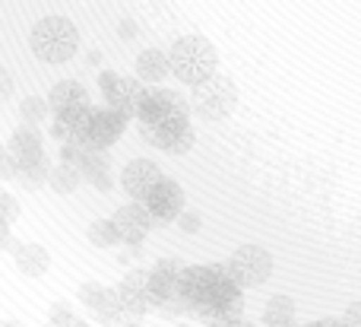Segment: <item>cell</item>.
<instances>
[{
  "instance_id": "cell-24",
  "label": "cell",
  "mask_w": 361,
  "mask_h": 327,
  "mask_svg": "<svg viewBox=\"0 0 361 327\" xmlns=\"http://www.w3.org/2000/svg\"><path fill=\"white\" fill-rule=\"evenodd\" d=\"M19 213H23V210H19L16 197H10L6 191H0V222H6V226H10V222L19 220Z\"/></svg>"
},
{
  "instance_id": "cell-30",
  "label": "cell",
  "mask_w": 361,
  "mask_h": 327,
  "mask_svg": "<svg viewBox=\"0 0 361 327\" xmlns=\"http://www.w3.org/2000/svg\"><path fill=\"white\" fill-rule=\"evenodd\" d=\"M343 327H361V305H349V311H345V318H339Z\"/></svg>"
},
{
  "instance_id": "cell-27",
  "label": "cell",
  "mask_w": 361,
  "mask_h": 327,
  "mask_svg": "<svg viewBox=\"0 0 361 327\" xmlns=\"http://www.w3.org/2000/svg\"><path fill=\"white\" fill-rule=\"evenodd\" d=\"M16 178V162H13L10 153H0V182H13Z\"/></svg>"
},
{
  "instance_id": "cell-29",
  "label": "cell",
  "mask_w": 361,
  "mask_h": 327,
  "mask_svg": "<svg viewBox=\"0 0 361 327\" xmlns=\"http://www.w3.org/2000/svg\"><path fill=\"white\" fill-rule=\"evenodd\" d=\"M10 95H13V76L0 67V105H4V102H10Z\"/></svg>"
},
{
  "instance_id": "cell-21",
  "label": "cell",
  "mask_w": 361,
  "mask_h": 327,
  "mask_svg": "<svg viewBox=\"0 0 361 327\" xmlns=\"http://www.w3.org/2000/svg\"><path fill=\"white\" fill-rule=\"evenodd\" d=\"M19 114H23V121L29 127H38L42 121H48V102L44 99H38V95H25L23 99V105H19Z\"/></svg>"
},
{
  "instance_id": "cell-28",
  "label": "cell",
  "mask_w": 361,
  "mask_h": 327,
  "mask_svg": "<svg viewBox=\"0 0 361 327\" xmlns=\"http://www.w3.org/2000/svg\"><path fill=\"white\" fill-rule=\"evenodd\" d=\"M70 318H76L70 305H63V302H54V305H51V321H48V324H63V321H70Z\"/></svg>"
},
{
  "instance_id": "cell-20",
  "label": "cell",
  "mask_w": 361,
  "mask_h": 327,
  "mask_svg": "<svg viewBox=\"0 0 361 327\" xmlns=\"http://www.w3.org/2000/svg\"><path fill=\"white\" fill-rule=\"evenodd\" d=\"M118 311H121L118 290H108V286H105V292H102V299H99V302H95V309H92L95 321L111 327V321H114V318H118Z\"/></svg>"
},
{
  "instance_id": "cell-31",
  "label": "cell",
  "mask_w": 361,
  "mask_h": 327,
  "mask_svg": "<svg viewBox=\"0 0 361 327\" xmlns=\"http://www.w3.org/2000/svg\"><path fill=\"white\" fill-rule=\"evenodd\" d=\"M311 327H343V321H339V318H320V321H314Z\"/></svg>"
},
{
  "instance_id": "cell-7",
  "label": "cell",
  "mask_w": 361,
  "mask_h": 327,
  "mask_svg": "<svg viewBox=\"0 0 361 327\" xmlns=\"http://www.w3.org/2000/svg\"><path fill=\"white\" fill-rule=\"evenodd\" d=\"M143 207H146V213H149L152 222H171L184 213V191H180L178 182L162 178L159 188L143 201Z\"/></svg>"
},
{
  "instance_id": "cell-10",
  "label": "cell",
  "mask_w": 361,
  "mask_h": 327,
  "mask_svg": "<svg viewBox=\"0 0 361 327\" xmlns=\"http://www.w3.org/2000/svg\"><path fill=\"white\" fill-rule=\"evenodd\" d=\"M127 127V118H121L111 108H92V121H89V150L102 153L105 146H114Z\"/></svg>"
},
{
  "instance_id": "cell-14",
  "label": "cell",
  "mask_w": 361,
  "mask_h": 327,
  "mask_svg": "<svg viewBox=\"0 0 361 327\" xmlns=\"http://www.w3.org/2000/svg\"><path fill=\"white\" fill-rule=\"evenodd\" d=\"M13 258H16V267L23 277H44L51 267V254L44 245H38V242H29V245H19L16 251H13Z\"/></svg>"
},
{
  "instance_id": "cell-35",
  "label": "cell",
  "mask_w": 361,
  "mask_h": 327,
  "mask_svg": "<svg viewBox=\"0 0 361 327\" xmlns=\"http://www.w3.org/2000/svg\"><path fill=\"white\" fill-rule=\"evenodd\" d=\"M178 327H190V324H178Z\"/></svg>"
},
{
  "instance_id": "cell-9",
  "label": "cell",
  "mask_w": 361,
  "mask_h": 327,
  "mask_svg": "<svg viewBox=\"0 0 361 327\" xmlns=\"http://www.w3.org/2000/svg\"><path fill=\"white\" fill-rule=\"evenodd\" d=\"M162 178L165 175L159 172V165L152 162V159H133V162H127L124 175H121V184H124V191L133 197V203H143L146 197L159 188Z\"/></svg>"
},
{
  "instance_id": "cell-18",
  "label": "cell",
  "mask_w": 361,
  "mask_h": 327,
  "mask_svg": "<svg viewBox=\"0 0 361 327\" xmlns=\"http://www.w3.org/2000/svg\"><path fill=\"white\" fill-rule=\"evenodd\" d=\"M48 175H51V159L42 156V159H35V162L16 165V178H13V182H19L25 191H38L42 184H48Z\"/></svg>"
},
{
  "instance_id": "cell-15",
  "label": "cell",
  "mask_w": 361,
  "mask_h": 327,
  "mask_svg": "<svg viewBox=\"0 0 361 327\" xmlns=\"http://www.w3.org/2000/svg\"><path fill=\"white\" fill-rule=\"evenodd\" d=\"M165 76H169V57H165V51H159V48L140 51V57H137V76H133V80L146 86V83H162Z\"/></svg>"
},
{
  "instance_id": "cell-2",
  "label": "cell",
  "mask_w": 361,
  "mask_h": 327,
  "mask_svg": "<svg viewBox=\"0 0 361 327\" xmlns=\"http://www.w3.org/2000/svg\"><path fill=\"white\" fill-rule=\"evenodd\" d=\"M165 57H169V73H175L187 86H197L206 76L219 73V51L203 35L178 38Z\"/></svg>"
},
{
  "instance_id": "cell-3",
  "label": "cell",
  "mask_w": 361,
  "mask_h": 327,
  "mask_svg": "<svg viewBox=\"0 0 361 327\" xmlns=\"http://www.w3.org/2000/svg\"><path fill=\"white\" fill-rule=\"evenodd\" d=\"M80 48V32L67 16H44L32 25V51L44 64H67Z\"/></svg>"
},
{
  "instance_id": "cell-11",
  "label": "cell",
  "mask_w": 361,
  "mask_h": 327,
  "mask_svg": "<svg viewBox=\"0 0 361 327\" xmlns=\"http://www.w3.org/2000/svg\"><path fill=\"white\" fill-rule=\"evenodd\" d=\"M48 112H54V118L61 114H70V112H80V108H89V93L82 83L76 80H61L51 86L48 93Z\"/></svg>"
},
{
  "instance_id": "cell-33",
  "label": "cell",
  "mask_w": 361,
  "mask_h": 327,
  "mask_svg": "<svg viewBox=\"0 0 361 327\" xmlns=\"http://www.w3.org/2000/svg\"><path fill=\"white\" fill-rule=\"evenodd\" d=\"M48 327H89V324L80 321V318H70V321H63V324H48Z\"/></svg>"
},
{
  "instance_id": "cell-1",
  "label": "cell",
  "mask_w": 361,
  "mask_h": 327,
  "mask_svg": "<svg viewBox=\"0 0 361 327\" xmlns=\"http://www.w3.org/2000/svg\"><path fill=\"white\" fill-rule=\"evenodd\" d=\"M184 124H190V105L187 99L175 89H152L146 99L143 112L137 114V127L152 146L165 150L171 137L180 131Z\"/></svg>"
},
{
  "instance_id": "cell-25",
  "label": "cell",
  "mask_w": 361,
  "mask_h": 327,
  "mask_svg": "<svg viewBox=\"0 0 361 327\" xmlns=\"http://www.w3.org/2000/svg\"><path fill=\"white\" fill-rule=\"evenodd\" d=\"M102 292H105V286H102V283H95V280H86V283L80 286V302L86 305L89 311H92V309H95V302H99V299H102Z\"/></svg>"
},
{
  "instance_id": "cell-13",
  "label": "cell",
  "mask_w": 361,
  "mask_h": 327,
  "mask_svg": "<svg viewBox=\"0 0 361 327\" xmlns=\"http://www.w3.org/2000/svg\"><path fill=\"white\" fill-rule=\"evenodd\" d=\"M4 150L10 153L13 162H16V165L35 162V159H42V156H44V137H42V131H38V127L23 124V127H16V131H13L10 143H6Z\"/></svg>"
},
{
  "instance_id": "cell-8",
  "label": "cell",
  "mask_w": 361,
  "mask_h": 327,
  "mask_svg": "<svg viewBox=\"0 0 361 327\" xmlns=\"http://www.w3.org/2000/svg\"><path fill=\"white\" fill-rule=\"evenodd\" d=\"M111 226H114V232H118V242H127L130 248H140V242L149 235L152 220H149V213H146L143 203L130 201L111 216Z\"/></svg>"
},
{
  "instance_id": "cell-5",
  "label": "cell",
  "mask_w": 361,
  "mask_h": 327,
  "mask_svg": "<svg viewBox=\"0 0 361 327\" xmlns=\"http://www.w3.org/2000/svg\"><path fill=\"white\" fill-rule=\"evenodd\" d=\"M99 86L108 102L105 108L118 112L121 118H127V121L130 118L137 121V114L143 112L146 99H149V89H146L143 83H137L133 76H121V73H114V70H102Z\"/></svg>"
},
{
  "instance_id": "cell-26",
  "label": "cell",
  "mask_w": 361,
  "mask_h": 327,
  "mask_svg": "<svg viewBox=\"0 0 361 327\" xmlns=\"http://www.w3.org/2000/svg\"><path fill=\"white\" fill-rule=\"evenodd\" d=\"M178 226L184 229V232H200V226H203V216H200L197 210H184V213L178 216Z\"/></svg>"
},
{
  "instance_id": "cell-12",
  "label": "cell",
  "mask_w": 361,
  "mask_h": 327,
  "mask_svg": "<svg viewBox=\"0 0 361 327\" xmlns=\"http://www.w3.org/2000/svg\"><path fill=\"white\" fill-rule=\"evenodd\" d=\"M184 267L178 261H156L152 270H146V280H149V296L156 299L159 305L169 302V299H178V280Z\"/></svg>"
},
{
  "instance_id": "cell-32",
  "label": "cell",
  "mask_w": 361,
  "mask_h": 327,
  "mask_svg": "<svg viewBox=\"0 0 361 327\" xmlns=\"http://www.w3.org/2000/svg\"><path fill=\"white\" fill-rule=\"evenodd\" d=\"M6 242H10V226L0 222V248H6Z\"/></svg>"
},
{
  "instance_id": "cell-16",
  "label": "cell",
  "mask_w": 361,
  "mask_h": 327,
  "mask_svg": "<svg viewBox=\"0 0 361 327\" xmlns=\"http://www.w3.org/2000/svg\"><path fill=\"white\" fill-rule=\"evenodd\" d=\"M80 178H86L95 191H111V175H108V159L95 150L82 153V162H80Z\"/></svg>"
},
{
  "instance_id": "cell-34",
  "label": "cell",
  "mask_w": 361,
  "mask_h": 327,
  "mask_svg": "<svg viewBox=\"0 0 361 327\" xmlns=\"http://www.w3.org/2000/svg\"><path fill=\"white\" fill-rule=\"evenodd\" d=\"M228 327H254V324H250V321H247V318H238V321H231Z\"/></svg>"
},
{
  "instance_id": "cell-22",
  "label": "cell",
  "mask_w": 361,
  "mask_h": 327,
  "mask_svg": "<svg viewBox=\"0 0 361 327\" xmlns=\"http://www.w3.org/2000/svg\"><path fill=\"white\" fill-rule=\"evenodd\" d=\"M86 235H89V242H92L95 248H114V245H118V232H114L111 220H95V222H89Z\"/></svg>"
},
{
  "instance_id": "cell-23",
  "label": "cell",
  "mask_w": 361,
  "mask_h": 327,
  "mask_svg": "<svg viewBox=\"0 0 361 327\" xmlns=\"http://www.w3.org/2000/svg\"><path fill=\"white\" fill-rule=\"evenodd\" d=\"M193 140H197V131H193L190 124H184L180 131L175 133V137L165 143V153H171V156H184V153H190Z\"/></svg>"
},
{
  "instance_id": "cell-17",
  "label": "cell",
  "mask_w": 361,
  "mask_h": 327,
  "mask_svg": "<svg viewBox=\"0 0 361 327\" xmlns=\"http://www.w3.org/2000/svg\"><path fill=\"white\" fill-rule=\"evenodd\" d=\"M263 324L267 327H295V302L288 296H273L263 305Z\"/></svg>"
},
{
  "instance_id": "cell-19",
  "label": "cell",
  "mask_w": 361,
  "mask_h": 327,
  "mask_svg": "<svg viewBox=\"0 0 361 327\" xmlns=\"http://www.w3.org/2000/svg\"><path fill=\"white\" fill-rule=\"evenodd\" d=\"M80 172L70 169V165H51V175H48V184L57 191V194H73L76 188H80Z\"/></svg>"
},
{
  "instance_id": "cell-4",
  "label": "cell",
  "mask_w": 361,
  "mask_h": 327,
  "mask_svg": "<svg viewBox=\"0 0 361 327\" xmlns=\"http://www.w3.org/2000/svg\"><path fill=\"white\" fill-rule=\"evenodd\" d=\"M190 112H197L200 118H209V121H222L235 112L238 105V86L228 80L225 73H212L206 76L203 83H197L190 93Z\"/></svg>"
},
{
  "instance_id": "cell-6",
  "label": "cell",
  "mask_w": 361,
  "mask_h": 327,
  "mask_svg": "<svg viewBox=\"0 0 361 327\" xmlns=\"http://www.w3.org/2000/svg\"><path fill=\"white\" fill-rule=\"evenodd\" d=\"M225 270H228L231 283L238 290H254V286H263L273 277V254L260 245H241L228 258Z\"/></svg>"
}]
</instances>
